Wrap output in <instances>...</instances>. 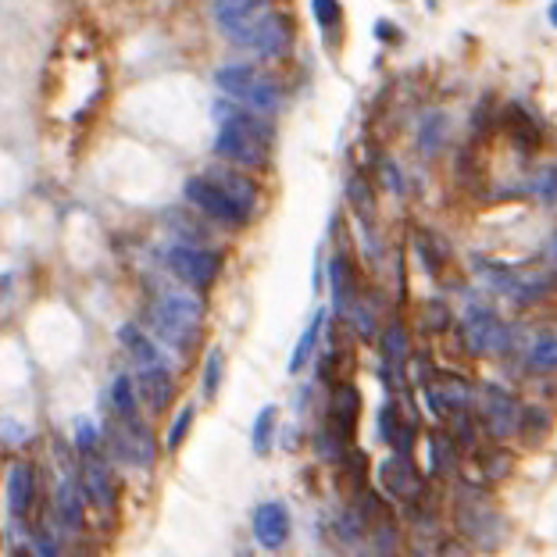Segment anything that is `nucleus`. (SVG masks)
<instances>
[{
  "instance_id": "14",
  "label": "nucleus",
  "mask_w": 557,
  "mask_h": 557,
  "mask_svg": "<svg viewBox=\"0 0 557 557\" xmlns=\"http://www.w3.org/2000/svg\"><path fill=\"white\" fill-rule=\"evenodd\" d=\"M254 536L265 550H279L286 540H290V511L283 504H261L254 511Z\"/></svg>"
},
{
  "instance_id": "25",
  "label": "nucleus",
  "mask_w": 557,
  "mask_h": 557,
  "mask_svg": "<svg viewBox=\"0 0 557 557\" xmlns=\"http://www.w3.org/2000/svg\"><path fill=\"white\" fill-rule=\"evenodd\" d=\"M54 504H58L61 525L72 529V533H79V529H83V500H79V486H75V479H61L58 493H54Z\"/></svg>"
},
{
  "instance_id": "36",
  "label": "nucleus",
  "mask_w": 557,
  "mask_h": 557,
  "mask_svg": "<svg viewBox=\"0 0 557 557\" xmlns=\"http://www.w3.org/2000/svg\"><path fill=\"white\" fill-rule=\"evenodd\" d=\"M218 383H222V350H211L208 368H204V397H215Z\"/></svg>"
},
{
  "instance_id": "4",
  "label": "nucleus",
  "mask_w": 557,
  "mask_h": 557,
  "mask_svg": "<svg viewBox=\"0 0 557 557\" xmlns=\"http://www.w3.org/2000/svg\"><path fill=\"white\" fill-rule=\"evenodd\" d=\"M150 322L165 343L190 347L200 333V322H204V304L190 290H165L150 308Z\"/></svg>"
},
{
  "instance_id": "12",
  "label": "nucleus",
  "mask_w": 557,
  "mask_h": 557,
  "mask_svg": "<svg viewBox=\"0 0 557 557\" xmlns=\"http://www.w3.org/2000/svg\"><path fill=\"white\" fill-rule=\"evenodd\" d=\"M379 483H383V490L390 493L393 500H400V504H415L425 493V479L411 454H393V458H386L383 468H379Z\"/></svg>"
},
{
  "instance_id": "37",
  "label": "nucleus",
  "mask_w": 557,
  "mask_h": 557,
  "mask_svg": "<svg viewBox=\"0 0 557 557\" xmlns=\"http://www.w3.org/2000/svg\"><path fill=\"white\" fill-rule=\"evenodd\" d=\"M311 15L318 18V25H322V29H336V25H340V18H343V11H340V4L318 0V4H311Z\"/></svg>"
},
{
  "instance_id": "27",
  "label": "nucleus",
  "mask_w": 557,
  "mask_h": 557,
  "mask_svg": "<svg viewBox=\"0 0 557 557\" xmlns=\"http://www.w3.org/2000/svg\"><path fill=\"white\" fill-rule=\"evenodd\" d=\"M111 408L122 422H136V408H140V400H136V383L129 375H118L115 383H111Z\"/></svg>"
},
{
  "instance_id": "10",
  "label": "nucleus",
  "mask_w": 557,
  "mask_h": 557,
  "mask_svg": "<svg viewBox=\"0 0 557 557\" xmlns=\"http://www.w3.org/2000/svg\"><path fill=\"white\" fill-rule=\"evenodd\" d=\"M186 200H190L193 208H200L204 215L215 218V222H222V225H247L250 222V218L236 208L233 200L225 197L222 186L211 183L208 175H193V179H186Z\"/></svg>"
},
{
  "instance_id": "3",
  "label": "nucleus",
  "mask_w": 557,
  "mask_h": 557,
  "mask_svg": "<svg viewBox=\"0 0 557 557\" xmlns=\"http://www.w3.org/2000/svg\"><path fill=\"white\" fill-rule=\"evenodd\" d=\"M215 83L225 97H233L236 104L250 111V115H272L283 104V90L272 75L258 72L254 65H225L215 72Z\"/></svg>"
},
{
  "instance_id": "41",
  "label": "nucleus",
  "mask_w": 557,
  "mask_h": 557,
  "mask_svg": "<svg viewBox=\"0 0 557 557\" xmlns=\"http://www.w3.org/2000/svg\"><path fill=\"white\" fill-rule=\"evenodd\" d=\"M550 22L557 25V4H550Z\"/></svg>"
},
{
  "instance_id": "19",
  "label": "nucleus",
  "mask_w": 557,
  "mask_h": 557,
  "mask_svg": "<svg viewBox=\"0 0 557 557\" xmlns=\"http://www.w3.org/2000/svg\"><path fill=\"white\" fill-rule=\"evenodd\" d=\"M211 183L215 186H222V193L229 200H233L236 208L243 211V215H254V208H258V186L250 183L247 175H240V172H233V168H215V172L208 175Z\"/></svg>"
},
{
  "instance_id": "31",
  "label": "nucleus",
  "mask_w": 557,
  "mask_h": 557,
  "mask_svg": "<svg viewBox=\"0 0 557 557\" xmlns=\"http://www.w3.org/2000/svg\"><path fill=\"white\" fill-rule=\"evenodd\" d=\"M533 197L540 200V204H550V208H554V204H557V165H547V168H540V172H536Z\"/></svg>"
},
{
  "instance_id": "1",
  "label": "nucleus",
  "mask_w": 557,
  "mask_h": 557,
  "mask_svg": "<svg viewBox=\"0 0 557 557\" xmlns=\"http://www.w3.org/2000/svg\"><path fill=\"white\" fill-rule=\"evenodd\" d=\"M222 36L243 50H254L258 58H283L290 50V22L268 4L254 0H222L211 8Z\"/></svg>"
},
{
  "instance_id": "35",
  "label": "nucleus",
  "mask_w": 557,
  "mask_h": 557,
  "mask_svg": "<svg viewBox=\"0 0 557 557\" xmlns=\"http://www.w3.org/2000/svg\"><path fill=\"white\" fill-rule=\"evenodd\" d=\"M443 129H447V122H443L440 115H433L429 122L422 125V143H418V147H422V154H436V150H440Z\"/></svg>"
},
{
  "instance_id": "23",
  "label": "nucleus",
  "mask_w": 557,
  "mask_h": 557,
  "mask_svg": "<svg viewBox=\"0 0 557 557\" xmlns=\"http://www.w3.org/2000/svg\"><path fill=\"white\" fill-rule=\"evenodd\" d=\"M379 422H383L379 436H383V440L390 443L397 454H411V447H415V429H411V422H404V418L397 415L393 404H386L383 415H379Z\"/></svg>"
},
{
  "instance_id": "34",
  "label": "nucleus",
  "mask_w": 557,
  "mask_h": 557,
  "mask_svg": "<svg viewBox=\"0 0 557 557\" xmlns=\"http://www.w3.org/2000/svg\"><path fill=\"white\" fill-rule=\"evenodd\" d=\"M450 322H454V318H450V311L443 308V304H425L422 308V329L425 333H447Z\"/></svg>"
},
{
  "instance_id": "2",
  "label": "nucleus",
  "mask_w": 557,
  "mask_h": 557,
  "mask_svg": "<svg viewBox=\"0 0 557 557\" xmlns=\"http://www.w3.org/2000/svg\"><path fill=\"white\" fill-rule=\"evenodd\" d=\"M268 147H272V129L250 111H233L222 118L218 129L215 154L229 165L240 168H265L268 165Z\"/></svg>"
},
{
  "instance_id": "5",
  "label": "nucleus",
  "mask_w": 557,
  "mask_h": 557,
  "mask_svg": "<svg viewBox=\"0 0 557 557\" xmlns=\"http://www.w3.org/2000/svg\"><path fill=\"white\" fill-rule=\"evenodd\" d=\"M165 265L179 283H186L190 290H204V286L215 283L218 272H222V254L208 247L179 243V247H172L165 254Z\"/></svg>"
},
{
  "instance_id": "15",
  "label": "nucleus",
  "mask_w": 557,
  "mask_h": 557,
  "mask_svg": "<svg viewBox=\"0 0 557 557\" xmlns=\"http://www.w3.org/2000/svg\"><path fill=\"white\" fill-rule=\"evenodd\" d=\"M358 415H361V397L354 386H336L333 404H329V429H333L336 440H350L354 429H358Z\"/></svg>"
},
{
  "instance_id": "11",
  "label": "nucleus",
  "mask_w": 557,
  "mask_h": 557,
  "mask_svg": "<svg viewBox=\"0 0 557 557\" xmlns=\"http://www.w3.org/2000/svg\"><path fill=\"white\" fill-rule=\"evenodd\" d=\"M475 400L472 386L458 375H429V383H425V404L436 411L440 418H458L468 411V404Z\"/></svg>"
},
{
  "instance_id": "20",
  "label": "nucleus",
  "mask_w": 557,
  "mask_h": 557,
  "mask_svg": "<svg viewBox=\"0 0 557 557\" xmlns=\"http://www.w3.org/2000/svg\"><path fill=\"white\" fill-rule=\"evenodd\" d=\"M415 243H418V254H422L425 272L433 275V279H440V275L447 272L450 258H454V250H450V243L443 240L440 233H433V229H418Z\"/></svg>"
},
{
  "instance_id": "40",
  "label": "nucleus",
  "mask_w": 557,
  "mask_h": 557,
  "mask_svg": "<svg viewBox=\"0 0 557 557\" xmlns=\"http://www.w3.org/2000/svg\"><path fill=\"white\" fill-rule=\"evenodd\" d=\"M547 254H550V258H554V261H557V233H554V236H550V243H547Z\"/></svg>"
},
{
  "instance_id": "39",
  "label": "nucleus",
  "mask_w": 557,
  "mask_h": 557,
  "mask_svg": "<svg viewBox=\"0 0 557 557\" xmlns=\"http://www.w3.org/2000/svg\"><path fill=\"white\" fill-rule=\"evenodd\" d=\"M440 557H472V550H468L465 540H443Z\"/></svg>"
},
{
  "instance_id": "30",
  "label": "nucleus",
  "mask_w": 557,
  "mask_h": 557,
  "mask_svg": "<svg viewBox=\"0 0 557 557\" xmlns=\"http://www.w3.org/2000/svg\"><path fill=\"white\" fill-rule=\"evenodd\" d=\"M347 193H350V208L358 211L361 218H372L375 215V200H372V186L365 183V179H361V175H354V179H350V186H347Z\"/></svg>"
},
{
  "instance_id": "28",
  "label": "nucleus",
  "mask_w": 557,
  "mask_h": 557,
  "mask_svg": "<svg viewBox=\"0 0 557 557\" xmlns=\"http://www.w3.org/2000/svg\"><path fill=\"white\" fill-rule=\"evenodd\" d=\"M372 543L379 557H397L400 554V529L393 518H383L379 525H372Z\"/></svg>"
},
{
  "instance_id": "22",
  "label": "nucleus",
  "mask_w": 557,
  "mask_h": 557,
  "mask_svg": "<svg viewBox=\"0 0 557 557\" xmlns=\"http://www.w3.org/2000/svg\"><path fill=\"white\" fill-rule=\"evenodd\" d=\"M329 279H333L336 311L350 318V311H354V304H358V283H354V268H350V261L333 258V265H329Z\"/></svg>"
},
{
  "instance_id": "9",
  "label": "nucleus",
  "mask_w": 557,
  "mask_h": 557,
  "mask_svg": "<svg viewBox=\"0 0 557 557\" xmlns=\"http://www.w3.org/2000/svg\"><path fill=\"white\" fill-rule=\"evenodd\" d=\"M454 518H458L461 536H465V540H472V543H479V547L497 550L500 540H504V518H500L493 508H486L483 500L461 497Z\"/></svg>"
},
{
  "instance_id": "18",
  "label": "nucleus",
  "mask_w": 557,
  "mask_h": 557,
  "mask_svg": "<svg viewBox=\"0 0 557 557\" xmlns=\"http://www.w3.org/2000/svg\"><path fill=\"white\" fill-rule=\"evenodd\" d=\"M136 390H140L143 404H147L150 411H165L175 397L172 372H168V368H140V375H136Z\"/></svg>"
},
{
  "instance_id": "21",
  "label": "nucleus",
  "mask_w": 557,
  "mask_h": 557,
  "mask_svg": "<svg viewBox=\"0 0 557 557\" xmlns=\"http://www.w3.org/2000/svg\"><path fill=\"white\" fill-rule=\"evenodd\" d=\"M122 347L133 354L136 368H168V358L161 354V347L150 336H143L136 325H122Z\"/></svg>"
},
{
  "instance_id": "13",
  "label": "nucleus",
  "mask_w": 557,
  "mask_h": 557,
  "mask_svg": "<svg viewBox=\"0 0 557 557\" xmlns=\"http://www.w3.org/2000/svg\"><path fill=\"white\" fill-rule=\"evenodd\" d=\"M83 493L97 504V508H108V511L115 508V500H118V490H115V483H111L108 465L93 454V443L83 447Z\"/></svg>"
},
{
  "instance_id": "6",
  "label": "nucleus",
  "mask_w": 557,
  "mask_h": 557,
  "mask_svg": "<svg viewBox=\"0 0 557 557\" xmlns=\"http://www.w3.org/2000/svg\"><path fill=\"white\" fill-rule=\"evenodd\" d=\"M475 400H479V422H483V429L497 443H504L515 433H522V408H518V400L511 397L508 390H500V386H483Z\"/></svg>"
},
{
  "instance_id": "33",
  "label": "nucleus",
  "mask_w": 557,
  "mask_h": 557,
  "mask_svg": "<svg viewBox=\"0 0 557 557\" xmlns=\"http://www.w3.org/2000/svg\"><path fill=\"white\" fill-rule=\"evenodd\" d=\"M479 175H483V161H479V154H475V147L461 150V158H458V179L465 186H479Z\"/></svg>"
},
{
  "instance_id": "8",
  "label": "nucleus",
  "mask_w": 557,
  "mask_h": 557,
  "mask_svg": "<svg viewBox=\"0 0 557 557\" xmlns=\"http://www.w3.org/2000/svg\"><path fill=\"white\" fill-rule=\"evenodd\" d=\"M108 447L118 461L136 468H150L158 458V447H154V436H150L147 425L136 418V422H111L108 425Z\"/></svg>"
},
{
  "instance_id": "16",
  "label": "nucleus",
  "mask_w": 557,
  "mask_h": 557,
  "mask_svg": "<svg viewBox=\"0 0 557 557\" xmlns=\"http://www.w3.org/2000/svg\"><path fill=\"white\" fill-rule=\"evenodd\" d=\"M33 500H36V472L33 465H11L8 472V511L15 522H25L29 511H33Z\"/></svg>"
},
{
  "instance_id": "26",
  "label": "nucleus",
  "mask_w": 557,
  "mask_h": 557,
  "mask_svg": "<svg viewBox=\"0 0 557 557\" xmlns=\"http://www.w3.org/2000/svg\"><path fill=\"white\" fill-rule=\"evenodd\" d=\"M322 325H325V311H315V318H311L308 329L300 333L297 347H293L290 372H304V368H308V361L315 358V347H318V336H322Z\"/></svg>"
},
{
  "instance_id": "32",
  "label": "nucleus",
  "mask_w": 557,
  "mask_h": 557,
  "mask_svg": "<svg viewBox=\"0 0 557 557\" xmlns=\"http://www.w3.org/2000/svg\"><path fill=\"white\" fill-rule=\"evenodd\" d=\"M272 433H275V408L268 404V408H261L258 422H254V450H258V454H268Z\"/></svg>"
},
{
  "instance_id": "24",
  "label": "nucleus",
  "mask_w": 557,
  "mask_h": 557,
  "mask_svg": "<svg viewBox=\"0 0 557 557\" xmlns=\"http://www.w3.org/2000/svg\"><path fill=\"white\" fill-rule=\"evenodd\" d=\"M379 347H383L386 375H404V361H408V333H404V325H397V322L386 325Z\"/></svg>"
},
{
  "instance_id": "42",
  "label": "nucleus",
  "mask_w": 557,
  "mask_h": 557,
  "mask_svg": "<svg viewBox=\"0 0 557 557\" xmlns=\"http://www.w3.org/2000/svg\"><path fill=\"white\" fill-rule=\"evenodd\" d=\"M554 283H557V275H554Z\"/></svg>"
},
{
  "instance_id": "38",
  "label": "nucleus",
  "mask_w": 557,
  "mask_h": 557,
  "mask_svg": "<svg viewBox=\"0 0 557 557\" xmlns=\"http://www.w3.org/2000/svg\"><path fill=\"white\" fill-rule=\"evenodd\" d=\"M190 422H193V408H183L179 415H175V422H172V433H168V447H179L183 443V436L190 433Z\"/></svg>"
},
{
  "instance_id": "17",
  "label": "nucleus",
  "mask_w": 557,
  "mask_h": 557,
  "mask_svg": "<svg viewBox=\"0 0 557 557\" xmlns=\"http://www.w3.org/2000/svg\"><path fill=\"white\" fill-rule=\"evenodd\" d=\"M500 125H504V133L511 136V143H515L518 150H536V147H543V129H540V122H536L533 115L525 108H518V104H508L504 108V115H500Z\"/></svg>"
},
{
  "instance_id": "7",
  "label": "nucleus",
  "mask_w": 557,
  "mask_h": 557,
  "mask_svg": "<svg viewBox=\"0 0 557 557\" xmlns=\"http://www.w3.org/2000/svg\"><path fill=\"white\" fill-rule=\"evenodd\" d=\"M461 336H465L468 354H475V358L504 354L511 343V329L486 308H468L465 322H461Z\"/></svg>"
},
{
  "instance_id": "29",
  "label": "nucleus",
  "mask_w": 557,
  "mask_h": 557,
  "mask_svg": "<svg viewBox=\"0 0 557 557\" xmlns=\"http://www.w3.org/2000/svg\"><path fill=\"white\" fill-rule=\"evenodd\" d=\"M529 368L533 372H557V336H540L529 347Z\"/></svg>"
}]
</instances>
